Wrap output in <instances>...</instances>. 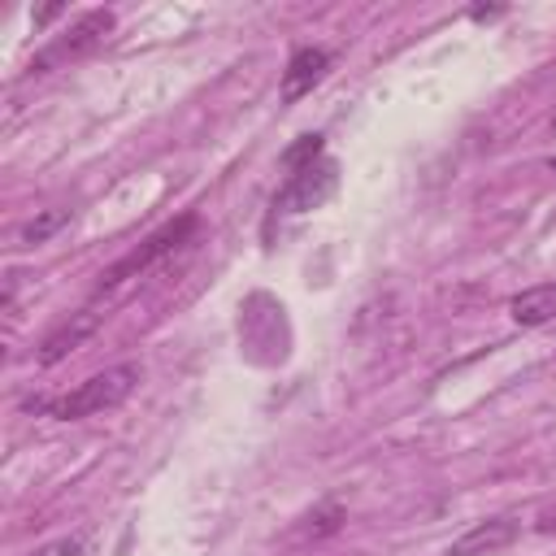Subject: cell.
Returning <instances> with one entry per match:
<instances>
[{"instance_id": "9c48e42d", "label": "cell", "mask_w": 556, "mask_h": 556, "mask_svg": "<svg viewBox=\"0 0 556 556\" xmlns=\"http://www.w3.org/2000/svg\"><path fill=\"white\" fill-rule=\"evenodd\" d=\"M61 226H70V208H43V213H35V217L17 230V239H22V243H48Z\"/></svg>"}, {"instance_id": "5b68a950", "label": "cell", "mask_w": 556, "mask_h": 556, "mask_svg": "<svg viewBox=\"0 0 556 556\" xmlns=\"http://www.w3.org/2000/svg\"><path fill=\"white\" fill-rule=\"evenodd\" d=\"M517 530H521L517 517H482L460 539H452L447 556H491V552H504L517 539Z\"/></svg>"}, {"instance_id": "52a82bcc", "label": "cell", "mask_w": 556, "mask_h": 556, "mask_svg": "<svg viewBox=\"0 0 556 556\" xmlns=\"http://www.w3.org/2000/svg\"><path fill=\"white\" fill-rule=\"evenodd\" d=\"M100 326V313H91V308H83V313H74L70 321H61L43 343H39V365H56V361H65L91 330Z\"/></svg>"}, {"instance_id": "30bf717a", "label": "cell", "mask_w": 556, "mask_h": 556, "mask_svg": "<svg viewBox=\"0 0 556 556\" xmlns=\"http://www.w3.org/2000/svg\"><path fill=\"white\" fill-rule=\"evenodd\" d=\"M313 161H321V135H300L287 152H282V169L291 174V169H304V165H313Z\"/></svg>"}, {"instance_id": "277c9868", "label": "cell", "mask_w": 556, "mask_h": 556, "mask_svg": "<svg viewBox=\"0 0 556 556\" xmlns=\"http://www.w3.org/2000/svg\"><path fill=\"white\" fill-rule=\"evenodd\" d=\"M334 187H339V165H334L330 156H321V161H313V165H304V169H291L287 182H282V187L274 191V200H269V222H265V230H269L278 217H287V213H308V208L326 204V200L334 195Z\"/></svg>"}, {"instance_id": "8fae6325", "label": "cell", "mask_w": 556, "mask_h": 556, "mask_svg": "<svg viewBox=\"0 0 556 556\" xmlns=\"http://www.w3.org/2000/svg\"><path fill=\"white\" fill-rule=\"evenodd\" d=\"M534 530H539V534H556V504H547V508L534 517Z\"/></svg>"}, {"instance_id": "3957f363", "label": "cell", "mask_w": 556, "mask_h": 556, "mask_svg": "<svg viewBox=\"0 0 556 556\" xmlns=\"http://www.w3.org/2000/svg\"><path fill=\"white\" fill-rule=\"evenodd\" d=\"M195 226H200V217L195 213H182V217H174V222H165L161 230H152L139 248H130L122 261H113L104 274H100V282H96V295H104V291H113V287H122L126 278H139L143 269H152L161 256H169V252H178L191 235H195Z\"/></svg>"}, {"instance_id": "7a4b0ae2", "label": "cell", "mask_w": 556, "mask_h": 556, "mask_svg": "<svg viewBox=\"0 0 556 556\" xmlns=\"http://www.w3.org/2000/svg\"><path fill=\"white\" fill-rule=\"evenodd\" d=\"M113 26H117V17H113L109 9H91V13H83L70 30H61L56 39H48V43L26 61V78L52 74V70H61V65H70V61H78V56L96 52V48L113 35Z\"/></svg>"}, {"instance_id": "8992f818", "label": "cell", "mask_w": 556, "mask_h": 556, "mask_svg": "<svg viewBox=\"0 0 556 556\" xmlns=\"http://www.w3.org/2000/svg\"><path fill=\"white\" fill-rule=\"evenodd\" d=\"M326 70H330V52L326 48H295L287 70H282V87H278L282 104H295L300 96H308L326 78Z\"/></svg>"}, {"instance_id": "ba28073f", "label": "cell", "mask_w": 556, "mask_h": 556, "mask_svg": "<svg viewBox=\"0 0 556 556\" xmlns=\"http://www.w3.org/2000/svg\"><path fill=\"white\" fill-rule=\"evenodd\" d=\"M508 317L517 326H547L556 321V282H539V287H526L508 300Z\"/></svg>"}, {"instance_id": "7c38bea8", "label": "cell", "mask_w": 556, "mask_h": 556, "mask_svg": "<svg viewBox=\"0 0 556 556\" xmlns=\"http://www.w3.org/2000/svg\"><path fill=\"white\" fill-rule=\"evenodd\" d=\"M56 13H61V4H48V9H39V13H35V26H43V22H52Z\"/></svg>"}, {"instance_id": "6da1fadb", "label": "cell", "mask_w": 556, "mask_h": 556, "mask_svg": "<svg viewBox=\"0 0 556 556\" xmlns=\"http://www.w3.org/2000/svg\"><path fill=\"white\" fill-rule=\"evenodd\" d=\"M143 369L135 361H122V365H109L100 374H91L87 382H78L74 391L65 395H52V400H30L26 408L43 413V417H56V421H78V417H96V413H109L117 404L130 400V391L139 387Z\"/></svg>"}]
</instances>
